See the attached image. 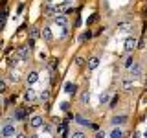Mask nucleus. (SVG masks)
Here are the masks:
<instances>
[{"instance_id": "nucleus-1", "label": "nucleus", "mask_w": 147, "mask_h": 138, "mask_svg": "<svg viewBox=\"0 0 147 138\" xmlns=\"http://www.w3.org/2000/svg\"><path fill=\"white\" fill-rule=\"evenodd\" d=\"M0 135H2L4 138H11V136H15V123H13V120H11V118L6 120V123L2 125V131H0Z\"/></svg>"}, {"instance_id": "nucleus-2", "label": "nucleus", "mask_w": 147, "mask_h": 138, "mask_svg": "<svg viewBox=\"0 0 147 138\" xmlns=\"http://www.w3.org/2000/svg\"><path fill=\"white\" fill-rule=\"evenodd\" d=\"M53 22H55L57 26H61V28H66V26H68V17L64 15V13H59V15L53 17Z\"/></svg>"}, {"instance_id": "nucleus-3", "label": "nucleus", "mask_w": 147, "mask_h": 138, "mask_svg": "<svg viewBox=\"0 0 147 138\" xmlns=\"http://www.w3.org/2000/svg\"><path fill=\"white\" fill-rule=\"evenodd\" d=\"M129 70H131L132 79H138V77H142V64H140V63H132V66L129 68Z\"/></svg>"}, {"instance_id": "nucleus-4", "label": "nucleus", "mask_w": 147, "mask_h": 138, "mask_svg": "<svg viewBox=\"0 0 147 138\" xmlns=\"http://www.w3.org/2000/svg\"><path fill=\"white\" fill-rule=\"evenodd\" d=\"M17 57L20 59V61H26V59L30 57V48H28V46H20V48L17 50Z\"/></svg>"}, {"instance_id": "nucleus-5", "label": "nucleus", "mask_w": 147, "mask_h": 138, "mask_svg": "<svg viewBox=\"0 0 147 138\" xmlns=\"http://www.w3.org/2000/svg\"><path fill=\"white\" fill-rule=\"evenodd\" d=\"M123 46H125V52L131 53L132 50L136 48V39H134V37H127V39H125V44H123Z\"/></svg>"}, {"instance_id": "nucleus-6", "label": "nucleus", "mask_w": 147, "mask_h": 138, "mask_svg": "<svg viewBox=\"0 0 147 138\" xmlns=\"http://www.w3.org/2000/svg\"><path fill=\"white\" fill-rule=\"evenodd\" d=\"M37 81H39V74H37L35 70H31V72H30V74L26 76V83H28V85L31 87V85H35Z\"/></svg>"}, {"instance_id": "nucleus-7", "label": "nucleus", "mask_w": 147, "mask_h": 138, "mask_svg": "<svg viewBox=\"0 0 147 138\" xmlns=\"http://www.w3.org/2000/svg\"><path fill=\"white\" fill-rule=\"evenodd\" d=\"M30 127H31V129L42 127V118H40V116H33V118L30 120Z\"/></svg>"}, {"instance_id": "nucleus-8", "label": "nucleus", "mask_w": 147, "mask_h": 138, "mask_svg": "<svg viewBox=\"0 0 147 138\" xmlns=\"http://www.w3.org/2000/svg\"><path fill=\"white\" fill-rule=\"evenodd\" d=\"M35 98H37V92L31 89V87H30V89H26V92H24V99H26V101H35Z\"/></svg>"}, {"instance_id": "nucleus-9", "label": "nucleus", "mask_w": 147, "mask_h": 138, "mask_svg": "<svg viewBox=\"0 0 147 138\" xmlns=\"http://www.w3.org/2000/svg\"><path fill=\"white\" fill-rule=\"evenodd\" d=\"M74 120H76V122L79 123V125H83V127H92V123H90L86 118H83L81 114H76V116H74Z\"/></svg>"}, {"instance_id": "nucleus-10", "label": "nucleus", "mask_w": 147, "mask_h": 138, "mask_svg": "<svg viewBox=\"0 0 147 138\" xmlns=\"http://www.w3.org/2000/svg\"><path fill=\"white\" fill-rule=\"evenodd\" d=\"M44 15L46 17H55V15H57V9H55V6H52V4L44 6Z\"/></svg>"}, {"instance_id": "nucleus-11", "label": "nucleus", "mask_w": 147, "mask_h": 138, "mask_svg": "<svg viewBox=\"0 0 147 138\" xmlns=\"http://www.w3.org/2000/svg\"><path fill=\"white\" fill-rule=\"evenodd\" d=\"M132 87H134V85H132V79H131V77L121 79V89L123 90H132Z\"/></svg>"}, {"instance_id": "nucleus-12", "label": "nucleus", "mask_w": 147, "mask_h": 138, "mask_svg": "<svg viewBox=\"0 0 147 138\" xmlns=\"http://www.w3.org/2000/svg\"><path fill=\"white\" fill-rule=\"evenodd\" d=\"M127 122V116H114L112 120H110V123H112V125H121V123H125Z\"/></svg>"}, {"instance_id": "nucleus-13", "label": "nucleus", "mask_w": 147, "mask_h": 138, "mask_svg": "<svg viewBox=\"0 0 147 138\" xmlns=\"http://www.w3.org/2000/svg\"><path fill=\"white\" fill-rule=\"evenodd\" d=\"M44 37V41H52L53 39V33H52V30H50L48 26H44V30H42V33H40Z\"/></svg>"}, {"instance_id": "nucleus-14", "label": "nucleus", "mask_w": 147, "mask_h": 138, "mask_svg": "<svg viewBox=\"0 0 147 138\" xmlns=\"http://www.w3.org/2000/svg\"><path fill=\"white\" fill-rule=\"evenodd\" d=\"M110 138H123V131L119 127H114L112 131H110Z\"/></svg>"}, {"instance_id": "nucleus-15", "label": "nucleus", "mask_w": 147, "mask_h": 138, "mask_svg": "<svg viewBox=\"0 0 147 138\" xmlns=\"http://www.w3.org/2000/svg\"><path fill=\"white\" fill-rule=\"evenodd\" d=\"M64 90H66L68 94H76V92H77V85H74V83H66V85H64Z\"/></svg>"}, {"instance_id": "nucleus-16", "label": "nucleus", "mask_w": 147, "mask_h": 138, "mask_svg": "<svg viewBox=\"0 0 147 138\" xmlns=\"http://www.w3.org/2000/svg\"><path fill=\"white\" fill-rule=\"evenodd\" d=\"M98 64H99V59L98 57H90L88 59V68H90V70H96V68H98Z\"/></svg>"}, {"instance_id": "nucleus-17", "label": "nucleus", "mask_w": 147, "mask_h": 138, "mask_svg": "<svg viewBox=\"0 0 147 138\" xmlns=\"http://www.w3.org/2000/svg\"><path fill=\"white\" fill-rule=\"evenodd\" d=\"M30 37H31V39H37V37H40L39 35V28H37V26H30Z\"/></svg>"}, {"instance_id": "nucleus-18", "label": "nucleus", "mask_w": 147, "mask_h": 138, "mask_svg": "<svg viewBox=\"0 0 147 138\" xmlns=\"http://www.w3.org/2000/svg\"><path fill=\"white\" fill-rule=\"evenodd\" d=\"M79 99H81V103H88V101H90V92L88 90H86V92H81V96H79Z\"/></svg>"}, {"instance_id": "nucleus-19", "label": "nucleus", "mask_w": 147, "mask_h": 138, "mask_svg": "<svg viewBox=\"0 0 147 138\" xmlns=\"http://www.w3.org/2000/svg\"><path fill=\"white\" fill-rule=\"evenodd\" d=\"M24 116H26V110H22V109L15 110V120H24Z\"/></svg>"}, {"instance_id": "nucleus-20", "label": "nucleus", "mask_w": 147, "mask_h": 138, "mask_svg": "<svg viewBox=\"0 0 147 138\" xmlns=\"http://www.w3.org/2000/svg\"><path fill=\"white\" fill-rule=\"evenodd\" d=\"M109 99H110V94H109V92H103V94H101L99 96V101H101V103H109Z\"/></svg>"}, {"instance_id": "nucleus-21", "label": "nucleus", "mask_w": 147, "mask_h": 138, "mask_svg": "<svg viewBox=\"0 0 147 138\" xmlns=\"http://www.w3.org/2000/svg\"><path fill=\"white\" fill-rule=\"evenodd\" d=\"M39 98H40V101H48V99H50V90H48V89H46V90H42V92H40V96H39Z\"/></svg>"}, {"instance_id": "nucleus-22", "label": "nucleus", "mask_w": 147, "mask_h": 138, "mask_svg": "<svg viewBox=\"0 0 147 138\" xmlns=\"http://www.w3.org/2000/svg\"><path fill=\"white\" fill-rule=\"evenodd\" d=\"M118 30H119V31H131V30H132V26L129 24V22H125V24H119V26H118Z\"/></svg>"}, {"instance_id": "nucleus-23", "label": "nucleus", "mask_w": 147, "mask_h": 138, "mask_svg": "<svg viewBox=\"0 0 147 138\" xmlns=\"http://www.w3.org/2000/svg\"><path fill=\"white\" fill-rule=\"evenodd\" d=\"M70 138H86V135L83 131H74L72 135H70Z\"/></svg>"}, {"instance_id": "nucleus-24", "label": "nucleus", "mask_w": 147, "mask_h": 138, "mask_svg": "<svg viewBox=\"0 0 147 138\" xmlns=\"http://www.w3.org/2000/svg\"><path fill=\"white\" fill-rule=\"evenodd\" d=\"M18 61H20V59H18L17 55H15V57H9V61H7V64H9V66H15V64H17Z\"/></svg>"}, {"instance_id": "nucleus-25", "label": "nucleus", "mask_w": 147, "mask_h": 138, "mask_svg": "<svg viewBox=\"0 0 147 138\" xmlns=\"http://www.w3.org/2000/svg\"><path fill=\"white\" fill-rule=\"evenodd\" d=\"M9 81H11V83H17L18 81V74L17 72H11V74H9Z\"/></svg>"}, {"instance_id": "nucleus-26", "label": "nucleus", "mask_w": 147, "mask_h": 138, "mask_svg": "<svg viewBox=\"0 0 147 138\" xmlns=\"http://www.w3.org/2000/svg\"><path fill=\"white\" fill-rule=\"evenodd\" d=\"M132 63H134V59H132L131 55H129V57L125 59V68H131V66H132Z\"/></svg>"}, {"instance_id": "nucleus-27", "label": "nucleus", "mask_w": 147, "mask_h": 138, "mask_svg": "<svg viewBox=\"0 0 147 138\" xmlns=\"http://www.w3.org/2000/svg\"><path fill=\"white\" fill-rule=\"evenodd\" d=\"M48 66H50V70H55V68H57V59H52Z\"/></svg>"}, {"instance_id": "nucleus-28", "label": "nucleus", "mask_w": 147, "mask_h": 138, "mask_svg": "<svg viewBox=\"0 0 147 138\" xmlns=\"http://www.w3.org/2000/svg\"><path fill=\"white\" fill-rule=\"evenodd\" d=\"M61 109L64 110V112H68V109H70V103H68V101H63V103H61Z\"/></svg>"}, {"instance_id": "nucleus-29", "label": "nucleus", "mask_w": 147, "mask_h": 138, "mask_svg": "<svg viewBox=\"0 0 147 138\" xmlns=\"http://www.w3.org/2000/svg\"><path fill=\"white\" fill-rule=\"evenodd\" d=\"M4 24H6V11L2 13V17H0V30L4 28Z\"/></svg>"}, {"instance_id": "nucleus-30", "label": "nucleus", "mask_w": 147, "mask_h": 138, "mask_svg": "<svg viewBox=\"0 0 147 138\" xmlns=\"http://www.w3.org/2000/svg\"><path fill=\"white\" fill-rule=\"evenodd\" d=\"M66 37H68V26L63 28V31H61V39H66Z\"/></svg>"}, {"instance_id": "nucleus-31", "label": "nucleus", "mask_w": 147, "mask_h": 138, "mask_svg": "<svg viewBox=\"0 0 147 138\" xmlns=\"http://www.w3.org/2000/svg\"><path fill=\"white\" fill-rule=\"evenodd\" d=\"M90 37H92V33H90V31H85V33L81 35V41H86V39H90Z\"/></svg>"}, {"instance_id": "nucleus-32", "label": "nucleus", "mask_w": 147, "mask_h": 138, "mask_svg": "<svg viewBox=\"0 0 147 138\" xmlns=\"http://www.w3.org/2000/svg\"><path fill=\"white\" fill-rule=\"evenodd\" d=\"M42 129H44L46 133H52V131H53V127H52V125H48V123H44V125H42Z\"/></svg>"}, {"instance_id": "nucleus-33", "label": "nucleus", "mask_w": 147, "mask_h": 138, "mask_svg": "<svg viewBox=\"0 0 147 138\" xmlns=\"http://www.w3.org/2000/svg\"><path fill=\"white\" fill-rule=\"evenodd\" d=\"M76 63L79 64V66H83V64H85V59H83V57H76Z\"/></svg>"}, {"instance_id": "nucleus-34", "label": "nucleus", "mask_w": 147, "mask_h": 138, "mask_svg": "<svg viewBox=\"0 0 147 138\" xmlns=\"http://www.w3.org/2000/svg\"><path fill=\"white\" fill-rule=\"evenodd\" d=\"M138 48H140V50H144V48H145V39H142L140 43H138Z\"/></svg>"}, {"instance_id": "nucleus-35", "label": "nucleus", "mask_w": 147, "mask_h": 138, "mask_svg": "<svg viewBox=\"0 0 147 138\" xmlns=\"http://www.w3.org/2000/svg\"><path fill=\"white\" fill-rule=\"evenodd\" d=\"M4 90H6V83L0 79V92H4Z\"/></svg>"}, {"instance_id": "nucleus-36", "label": "nucleus", "mask_w": 147, "mask_h": 138, "mask_svg": "<svg viewBox=\"0 0 147 138\" xmlns=\"http://www.w3.org/2000/svg\"><path fill=\"white\" fill-rule=\"evenodd\" d=\"M96 18H98V15H92V17L88 18V24H92V22H96Z\"/></svg>"}, {"instance_id": "nucleus-37", "label": "nucleus", "mask_w": 147, "mask_h": 138, "mask_svg": "<svg viewBox=\"0 0 147 138\" xmlns=\"http://www.w3.org/2000/svg\"><path fill=\"white\" fill-rule=\"evenodd\" d=\"M96 138H105V133H103V131H99L98 135H96Z\"/></svg>"}, {"instance_id": "nucleus-38", "label": "nucleus", "mask_w": 147, "mask_h": 138, "mask_svg": "<svg viewBox=\"0 0 147 138\" xmlns=\"http://www.w3.org/2000/svg\"><path fill=\"white\" fill-rule=\"evenodd\" d=\"M15 138H28L26 135H15Z\"/></svg>"}, {"instance_id": "nucleus-39", "label": "nucleus", "mask_w": 147, "mask_h": 138, "mask_svg": "<svg viewBox=\"0 0 147 138\" xmlns=\"http://www.w3.org/2000/svg\"><path fill=\"white\" fill-rule=\"evenodd\" d=\"M142 135H140V133H134V135H132V138H140Z\"/></svg>"}, {"instance_id": "nucleus-40", "label": "nucleus", "mask_w": 147, "mask_h": 138, "mask_svg": "<svg viewBox=\"0 0 147 138\" xmlns=\"http://www.w3.org/2000/svg\"><path fill=\"white\" fill-rule=\"evenodd\" d=\"M30 138H39V136H35V135H31V136H30Z\"/></svg>"}, {"instance_id": "nucleus-41", "label": "nucleus", "mask_w": 147, "mask_h": 138, "mask_svg": "<svg viewBox=\"0 0 147 138\" xmlns=\"http://www.w3.org/2000/svg\"><path fill=\"white\" fill-rule=\"evenodd\" d=\"M144 136H145V138H147V131H144Z\"/></svg>"}, {"instance_id": "nucleus-42", "label": "nucleus", "mask_w": 147, "mask_h": 138, "mask_svg": "<svg viewBox=\"0 0 147 138\" xmlns=\"http://www.w3.org/2000/svg\"><path fill=\"white\" fill-rule=\"evenodd\" d=\"M44 2H46V4H50V2H52V0H44Z\"/></svg>"}, {"instance_id": "nucleus-43", "label": "nucleus", "mask_w": 147, "mask_h": 138, "mask_svg": "<svg viewBox=\"0 0 147 138\" xmlns=\"http://www.w3.org/2000/svg\"><path fill=\"white\" fill-rule=\"evenodd\" d=\"M145 81H147V79H145Z\"/></svg>"}]
</instances>
